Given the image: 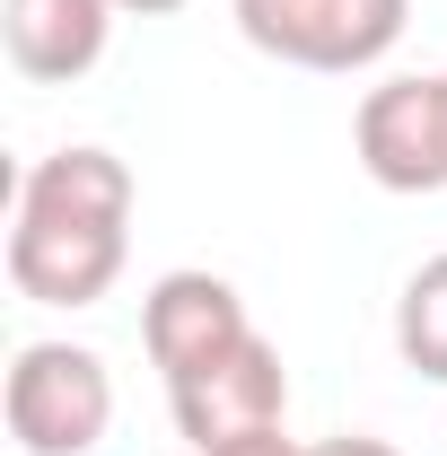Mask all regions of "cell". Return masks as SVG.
<instances>
[{
  "mask_svg": "<svg viewBox=\"0 0 447 456\" xmlns=\"http://www.w3.org/2000/svg\"><path fill=\"white\" fill-rule=\"evenodd\" d=\"M114 18V0H0V53L36 88H70L106 61Z\"/></svg>",
  "mask_w": 447,
  "mask_h": 456,
  "instance_id": "cell-7",
  "label": "cell"
},
{
  "mask_svg": "<svg viewBox=\"0 0 447 456\" xmlns=\"http://www.w3.org/2000/svg\"><path fill=\"white\" fill-rule=\"evenodd\" d=\"M351 150H360L369 184H386V193H447V79L430 70L378 79L360 97Z\"/></svg>",
  "mask_w": 447,
  "mask_h": 456,
  "instance_id": "cell-4",
  "label": "cell"
},
{
  "mask_svg": "<svg viewBox=\"0 0 447 456\" xmlns=\"http://www.w3.org/2000/svg\"><path fill=\"white\" fill-rule=\"evenodd\" d=\"M394 351H403L412 378L447 387V255H430L403 281V298H394Z\"/></svg>",
  "mask_w": 447,
  "mask_h": 456,
  "instance_id": "cell-9",
  "label": "cell"
},
{
  "mask_svg": "<svg viewBox=\"0 0 447 456\" xmlns=\"http://www.w3.org/2000/svg\"><path fill=\"white\" fill-rule=\"evenodd\" d=\"M18 211H106V220H132V167L79 141V150H53L18 175Z\"/></svg>",
  "mask_w": 447,
  "mask_h": 456,
  "instance_id": "cell-8",
  "label": "cell"
},
{
  "mask_svg": "<svg viewBox=\"0 0 447 456\" xmlns=\"http://www.w3.org/2000/svg\"><path fill=\"white\" fill-rule=\"evenodd\" d=\"M246 334H255V316H246L237 281H220V273H158L150 298H141V342H150V360H158L167 387L193 378V369H211Z\"/></svg>",
  "mask_w": 447,
  "mask_h": 456,
  "instance_id": "cell-6",
  "label": "cell"
},
{
  "mask_svg": "<svg viewBox=\"0 0 447 456\" xmlns=\"http://www.w3.org/2000/svg\"><path fill=\"white\" fill-rule=\"evenodd\" d=\"M211 456H307L289 430H255V439H228V448H211Z\"/></svg>",
  "mask_w": 447,
  "mask_h": 456,
  "instance_id": "cell-10",
  "label": "cell"
},
{
  "mask_svg": "<svg viewBox=\"0 0 447 456\" xmlns=\"http://www.w3.org/2000/svg\"><path fill=\"white\" fill-rule=\"evenodd\" d=\"M132 220L106 211H18L9 220V281L36 307H97L123 281V255H132Z\"/></svg>",
  "mask_w": 447,
  "mask_h": 456,
  "instance_id": "cell-3",
  "label": "cell"
},
{
  "mask_svg": "<svg viewBox=\"0 0 447 456\" xmlns=\"http://www.w3.org/2000/svg\"><path fill=\"white\" fill-rule=\"evenodd\" d=\"M307 456H403L394 439H369V430H342V439H325V448H307Z\"/></svg>",
  "mask_w": 447,
  "mask_h": 456,
  "instance_id": "cell-11",
  "label": "cell"
},
{
  "mask_svg": "<svg viewBox=\"0 0 447 456\" xmlns=\"http://www.w3.org/2000/svg\"><path fill=\"white\" fill-rule=\"evenodd\" d=\"M228 9L255 53L289 61V70H325V79L378 70L412 18V0H228Z\"/></svg>",
  "mask_w": 447,
  "mask_h": 456,
  "instance_id": "cell-2",
  "label": "cell"
},
{
  "mask_svg": "<svg viewBox=\"0 0 447 456\" xmlns=\"http://www.w3.org/2000/svg\"><path fill=\"white\" fill-rule=\"evenodd\" d=\"M0 421L18 456H88L114 430V378L88 342H18Z\"/></svg>",
  "mask_w": 447,
  "mask_h": 456,
  "instance_id": "cell-1",
  "label": "cell"
},
{
  "mask_svg": "<svg viewBox=\"0 0 447 456\" xmlns=\"http://www.w3.org/2000/svg\"><path fill=\"white\" fill-rule=\"evenodd\" d=\"M167 412H175V439H193V448L211 456V448H228V439L280 430V412H289V369H280V351L264 334H246L237 351H220L211 369L175 378Z\"/></svg>",
  "mask_w": 447,
  "mask_h": 456,
  "instance_id": "cell-5",
  "label": "cell"
},
{
  "mask_svg": "<svg viewBox=\"0 0 447 456\" xmlns=\"http://www.w3.org/2000/svg\"><path fill=\"white\" fill-rule=\"evenodd\" d=\"M123 18H167V9H184V0H114Z\"/></svg>",
  "mask_w": 447,
  "mask_h": 456,
  "instance_id": "cell-12",
  "label": "cell"
},
{
  "mask_svg": "<svg viewBox=\"0 0 447 456\" xmlns=\"http://www.w3.org/2000/svg\"><path fill=\"white\" fill-rule=\"evenodd\" d=\"M439 79H447V70H439Z\"/></svg>",
  "mask_w": 447,
  "mask_h": 456,
  "instance_id": "cell-13",
  "label": "cell"
}]
</instances>
